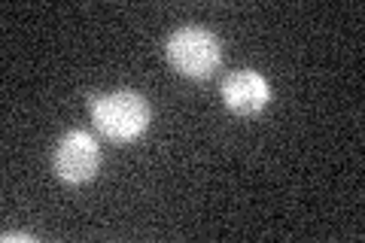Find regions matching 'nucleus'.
Wrapping results in <instances>:
<instances>
[{
  "mask_svg": "<svg viewBox=\"0 0 365 243\" xmlns=\"http://www.w3.org/2000/svg\"><path fill=\"white\" fill-rule=\"evenodd\" d=\"M88 115L95 131L110 143H134L150 131L153 122V107L140 91L131 88H119V91H107V95L91 98L88 103Z\"/></svg>",
  "mask_w": 365,
  "mask_h": 243,
  "instance_id": "f257e3e1",
  "label": "nucleus"
},
{
  "mask_svg": "<svg viewBox=\"0 0 365 243\" xmlns=\"http://www.w3.org/2000/svg\"><path fill=\"white\" fill-rule=\"evenodd\" d=\"M168 64L186 79H210L222 64V43L201 25H182L165 43Z\"/></svg>",
  "mask_w": 365,
  "mask_h": 243,
  "instance_id": "f03ea898",
  "label": "nucleus"
},
{
  "mask_svg": "<svg viewBox=\"0 0 365 243\" xmlns=\"http://www.w3.org/2000/svg\"><path fill=\"white\" fill-rule=\"evenodd\" d=\"M101 161H104V155H101L98 140L83 128H71L67 134H61L52 149V170L67 186L91 182L101 170Z\"/></svg>",
  "mask_w": 365,
  "mask_h": 243,
  "instance_id": "7ed1b4c3",
  "label": "nucleus"
},
{
  "mask_svg": "<svg viewBox=\"0 0 365 243\" xmlns=\"http://www.w3.org/2000/svg\"><path fill=\"white\" fill-rule=\"evenodd\" d=\"M271 103V83L259 71H250V67H241V71H232L222 83V107L232 115H241V119H250V115H259Z\"/></svg>",
  "mask_w": 365,
  "mask_h": 243,
  "instance_id": "20e7f679",
  "label": "nucleus"
},
{
  "mask_svg": "<svg viewBox=\"0 0 365 243\" xmlns=\"http://www.w3.org/2000/svg\"><path fill=\"white\" fill-rule=\"evenodd\" d=\"M4 240H31L28 234H4Z\"/></svg>",
  "mask_w": 365,
  "mask_h": 243,
  "instance_id": "39448f33",
  "label": "nucleus"
}]
</instances>
